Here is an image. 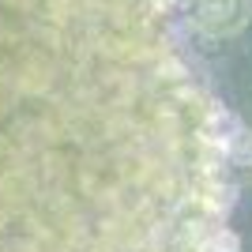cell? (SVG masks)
Listing matches in <instances>:
<instances>
[{"instance_id":"3957f363","label":"cell","mask_w":252,"mask_h":252,"mask_svg":"<svg viewBox=\"0 0 252 252\" xmlns=\"http://www.w3.org/2000/svg\"><path fill=\"white\" fill-rule=\"evenodd\" d=\"M245 31H249V34H252V23H249V27H245Z\"/></svg>"},{"instance_id":"6da1fadb","label":"cell","mask_w":252,"mask_h":252,"mask_svg":"<svg viewBox=\"0 0 252 252\" xmlns=\"http://www.w3.org/2000/svg\"><path fill=\"white\" fill-rule=\"evenodd\" d=\"M189 0H0V252H241L252 162Z\"/></svg>"},{"instance_id":"7a4b0ae2","label":"cell","mask_w":252,"mask_h":252,"mask_svg":"<svg viewBox=\"0 0 252 252\" xmlns=\"http://www.w3.org/2000/svg\"><path fill=\"white\" fill-rule=\"evenodd\" d=\"M196 38H233L252 23V0H189Z\"/></svg>"}]
</instances>
